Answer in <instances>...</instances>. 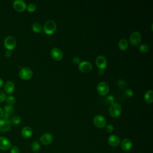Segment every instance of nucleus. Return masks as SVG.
Masks as SVG:
<instances>
[{"label": "nucleus", "mask_w": 153, "mask_h": 153, "mask_svg": "<svg viewBox=\"0 0 153 153\" xmlns=\"http://www.w3.org/2000/svg\"><path fill=\"white\" fill-rule=\"evenodd\" d=\"M56 23L52 20H47L44 25L43 30L44 32L48 35H51L54 33L56 29Z\"/></svg>", "instance_id": "1"}, {"label": "nucleus", "mask_w": 153, "mask_h": 153, "mask_svg": "<svg viewBox=\"0 0 153 153\" xmlns=\"http://www.w3.org/2000/svg\"><path fill=\"white\" fill-rule=\"evenodd\" d=\"M122 111L121 105L118 103H112L109 108V113L112 117H117L120 115Z\"/></svg>", "instance_id": "2"}, {"label": "nucleus", "mask_w": 153, "mask_h": 153, "mask_svg": "<svg viewBox=\"0 0 153 153\" xmlns=\"http://www.w3.org/2000/svg\"><path fill=\"white\" fill-rule=\"evenodd\" d=\"M97 90L99 94L102 96H105L109 92V86L107 82L105 81H101L97 85Z\"/></svg>", "instance_id": "3"}, {"label": "nucleus", "mask_w": 153, "mask_h": 153, "mask_svg": "<svg viewBox=\"0 0 153 153\" xmlns=\"http://www.w3.org/2000/svg\"><path fill=\"white\" fill-rule=\"evenodd\" d=\"M4 46L8 50H11L14 48L16 45V41L13 36H8L4 39Z\"/></svg>", "instance_id": "4"}, {"label": "nucleus", "mask_w": 153, "mask_h": 153, "mask_svg": "<svg viewBox=\"0 0 153 153\" xmlns=\"http://www.w3.org/2000/svg\"><path fill=\"white\" fill-rule=\"evenodd\" d=\"M141 41V35L139 32L135 31L131 33L130 36V42L131 45L137 46Z\"/></svg>", "instance_id": "5"}, {"label": "nucleus", "mask_w": 153, "mask_h": 153, "mask_svg": "<svg viewBox=\"0 0 153 153\" xmlns=\"http://www.w3.org/2000/svg\"><path fill=\"white\" fill-rule=\"evenodd\" d=\"M19 76L23 79H29L33 75L32 71L28 68H22L19 71Z\"/></svg>", "instance_id": "6"}, {"label": "nucleus", "mask_w": 153, "mask_h": 153, "mask_svg": "<svg viewBox=\"0 0 153 153\" xmlns=\"http://www.w3.org/2000/svg\"><path fill=\"white\" fill-rule=\"evenodd\" d=\"M93 123L97 128H103L106 125V120L102 115H97L93 118Z\"/></svg>", "instance_id": "7"}, {"label": "nucleus", "mask_w": 153, "mask_h": 153, "mask_svg": "<svg viewBox=\"0 0 153 153\" xmlns=\"http://www.w3.org/2000/svg\"><path fill=\"white\" fill-rule=\"evenodd\" d=\"M92 65L88 61H82L79 63V69L82 72H89L92 69Z\"/></svg>", "instance_id": "8"}, {"label": "nucleus", "mask_w": 153, "mask_h": 153, "mask_svg": "<svg viewBox=\"0 0 153 153\" xmlns=\"http://www.w3.org/2000/svg\"><path fill=\"white\" fill-rule=\"evenodd\" d=\"M96 63L100 69H105L107 66V60L105 56L99 55L96 57Z\"/></svg>", "instance_id": "9"}, {"label": "nucleus", "mask_w": 153, "mask_h": 153, "mask_svg": "<svg viewBox=\"0 0 153 153\" xmlns=\"http://www.w3.org/2000/svg\"><path fill=\"white\" fill-rule=\"evenodd\" d=\"M11 144L10 140L4 137H0V149L2 151H7L11 148Z\"/></svg>", "instance_id": "10"}, {"label": "nucleus", "mask_w": 153, "mask_h": 153, "mask_svg": "<svg viewBox=\"0 0 153 153\" xmlns=\"http://www.w3.org/2000/svg\"><path fill=\"white\" fill-rule=\"evenodd\" d=\"M51 56L56 60H60L63 58V54L60 49L57 47H54L51 50Z\"/></svg>", "instance_id": "11"}, {"label": "nucleus", "mask_w": 153, "mask_h": 153, "mask_svg": "<svg viewBox=\"0 0 153 153\" xmlns=\"http://www.w3.org/2000/svg\"><path fill=\"white\" fill-rule=\"evenodd\" d=\"M14 9L19 12H22L26 8V4L23 0H15L13 2Z\"/></svg>", "instance_id": "12"}, {"label": "nucleus", "mask_w": 153, "mask_h": 153, "mask_svg": "<svg viewBox=\"0 0 153 153\" xmlns=\"http://www.w3.org/2000/svg\"><path fill=\"white\" fill-rule=\"evenodd\" d=\"M53 140V136L50 133H45L43 134L40 137V142L42 144L47 145L51 143Z\"/></svg>", "instance_id": "13"}, {"label": "nucleus", "mask_w": 153, "mask_h": 153, "mask_svg": "<svg viewBox=\"0 0 153 153\" xmlns=\"http://www.w3.org/2000/svg\"><path fill=\"white\" fill-rule=\"evenodd\" d=\"M108 142L111 146L113 147H117L120 143V139L118 136L115 134H112L108 137Z\"/></svg>", "instance_id": "14"}, {"label": "nucleus", "mask_w": 153, "mask_h": 153, "mask_svg": "<svg viewBox=\"0 0 153 153\" xmlns=\"http://www.w3.org/2000/svg\"><path fill=\"white\" fill-rule=\"evenodd\" d=\"M11 121L4 119L0 120V131L1 132H6L8 131L11 127Z\"/></svg>", "instance_id": "15"}, {"label": "nucleus", "mask_w": 153, "mask_h": 153, "mask_svg": "<svg viewBox=\"0 0 153 153\" xmlns=\"http://www.w3.org/2000/svg\"><path fill=\"white\" fill-rule=\"evenodd\" d=\"M121 147L124 151H128L132 147V142L129 139H124L121 142Z\"/></svg>", "instance_id": "16"}, {"label": "nucleus", "mask_w": 153, "mask_h": 153, "mask_svg": "<svg viewBox=\"0 0 153 153\" xmlns=\"http://www.w3.org/2000/svg\"><path fill=\"white\" fill-rule=\"evenodd\" d=\"M14 89H15V85L12 81H9L5 82L4 85V90L7 93L11 94L13 93Z\"/></svg>", "instance_id": "17"}, {"label": "nucleus", "mask_w": 153, "mask_h": 153, "mask_svg": "<svg viewBox=\"0 0 153 153\" xmlns=\"http://www.w3.org/2000/svg\"><path fill=\"white\" fill-rule=\"evenodd\" d=\"M32 133H33L32 129L29 126L24 127L22 130V135L25 138L30 137L32 136Z\"/></svg>", "instance_id": "18"}, {"label": "nucleus", "mask_w": 153, "mask_h": 153, "mask_svg": "<svg viewBox=\"0 0 153 153\" xmlns=\"http://www.w3.org/2000/svg\"><path fill=\"white\" fill-rule=\"evenodd\" d=\"M144 99L145 101L148 103H151L153 101V91L152 90H147L144 95Z\"/></svg>", "instance_id": "19"}, {"label": "nucleus", "mask_w": 153, "mask_h": 153, "mask_svg": "<svg viewBox=\"0 0 153 153\" xmlns=\"http://www.w3.org/2000/svg\"><path fill=\"white\" fill-rule=\"evenodd\" d=\"M128 41L126 39H121L118 42V47L121 50H125L128 47Z\"/></svg>", "instance_id": "20"}, {"label": "nucleus", "mask_w": 153, "mask_h": 153, "mask_svg": "<svg viewBox=\"0 0 153 153\" xmlns=\"http://www.w3.org/2000/svg\"><path fill=\"white\" fill-rule=\"evenodd\" d=\"M4 111L5 114H7L11 117L14 112V108L12 105H5L4 108Z\"/></svg>", "instance_id": "21"}, {"label": "nucleus", "mask_w": 153, "mask_h": 153, "mask_svg": "<svg viewBox=\"0 0 153 153\" xmlns=\"http://www.w3.org/2000/svg\"><path fill=\"white\" fill-rule=\"evenodd\" d=\"M32 30L35 32H37V33H40L43 30V27L42 26V25L39 23H34L32 26Z\"/></svg>", "instance_id": "22"}, {"label": "nucleus", "mask_w": 153, "mask_h": 153, "mask_svg": "<svg viewBox=\"0 0 153 153\" xmlns=\"http://www.w3.org/2000/svg\"><path fill=\"white\" fill-rule=\"evenodd\" d=\"M40 145L37 141L33 142L31 145V149L32 151L34 152H37L40 150Z\"/></svg>", "instance_id": "23"}, {"label": "nucleus", "mask_w": 153, "mask_h": 153, "mask_svg": "<svg viewBox=\"0 0 153 153\" xmlns=\"http://www.w3.org/2000/svg\"><path fill=\"white\" fill-rule=\"evenodd\" d=\"M21 122V118L18 115H14L12 117L11 123H12L14 125H18Z\"/></svg>", "instance_id": "24"}, {"label": "nucleus", "mask_w": 153, "mask_h": 153, "mask_svg": "<svg viewBox=\"0 0 153 153\" xmlns=\"http://www.w3.org/2000/svg\"><path fill=\"white\" fill-rule=\"evenodd\" d=\"M5 100L7 102V103L10 105H12L13 104H14L16 102V99L14 97L12 96H9L6 97L5 98Z\"/></svg>", "instance_id": "25"}, {"label": "nucleus", "mask_w": 153, "mask_h": 153, "mask_svg": "<svg viewBox=\"0 0 153 153\" xmlns=\"http://www.w3.org/2000/svg\"><path fill=\"white\" fill-rule=\"evenodd\" d=\"M139 50L142 52V53H146L149 50V46L147 45V44H141L140 45H139Z\"/></svg>", "instance_id": "26"}, {"label": "nucleus", "mask_w": 153, "mask_h": 153, "mask_svg": "<svg viewBox=\"0 0 153 153\" xmlns=\"http://www.w3.org/2000/svg\"><path fill=\"white\" fill-rule=\"evenodd\" d=\"M26 8L27 10L29 12H33L35 11L36 10V6L34 4H29L27 6H26Z\"/></svg>", "instance_id": "27"}, {"label": "nucleus", "mask_w": 153, "mask_h": 153, "mask_svg": "<svg viewBox=\"0 0 153 153\" xmlns=\"http://www.w3.org/2000/svg\"><path fill=\"white\" fill-rule=\"evenodd\" d=\"M105 130L108 132V133H111L114 130V127L111 124H108L105 126Z\"/></svg>", "instance_id": "28"}, {"label": "nucleus", "mask_w": 153, "mask_h": 153, "mask_svg": "<svg viewBox=\"0 0 153 153\" xmlns=\"http://www.w3.org/2000/svg\"><path fill=\"white\" fill-rule=\"evenodd\" d=\"M10 153H19V149L16 146H13L10 149Z\"/></svg>", "instance_id": "29"}, {"label": "nucleus", "mask_w": 153, "mask_h": 153, "mask_svg": "<svg viewBox=\"0 0 153 153\" xmlns=\"http://www.w3.org/2000/svg\"><path fill=\"white\" fill-rule=\"evenodd\" d=\"M6 98V96L5 93L0 90V102H3Z\"/></svg>", "instance_id": "30"}, {"label": "nucleus", "mask_w": 153, "mask_h": 153, "mask_svg": "<svg viewBox=\"0 0 153 153\" xmlns=\"http://www.w3.org/2000/svg\"><path fill=\"white\" fill-rule=\"evenodd\" d=\"M114 97H113L112 95H110V96H108V97H106V102H107L108 103H111V105L112 103H114Z\"/></svg>", "instance_id": "31"}, {"label": "nucleus", "mask_w": 153, "mask_h": 153, "mask_svg": "<svg viewBox=\"0 0 153 153\" xmlns=\"http://www.w3.org/2000/svg\"><path fill=\"white\" fill-rule=\"evenodd\" d=\"M72 61L75 64H79L80 63V59L77 56H75L73 57L72 59Z\"/></svg>", "instance_id": "32"}, {"label": "nucleus", "mask_w": 153, "mask_h": 153, "mask_svg": "<svg viewBox=\"0 0 153 153\" xmlns=\"http://www.w3.org/2000/svg\"><path fill=\"white\" fill-rule=\"evenodd\" d=\"M118 85H120V87H124L126 86V81L123 79H121L118 81Z\"/></svg>", "instance_id": "33"}, {"label": "nucleus", "mask_w": 153, "mask_h": 153, "mask_svg": "<svg viewBox=\"0 0 153 153\" xmlns=\"http://www.w3.org/2000/svg\"><path fill=\"white\" fill-rule=\"evenodd\" d=\"M126 94L129 97H131L132 96L133 93V91L131 90V89H127L126 91Z\"/></svg>", "instance_id": "34"}, {"label": "nucleus", "mask_w": 153, "mask_h": 153, "mask_svg": "<svg viewBox=\"0 0 153 153\" xmlns=\"http://www.w3.org/2000/svg\"><path fill=\"white\" fill-rule=\"evenodd\" d=\"M5 56H6L7 57L9 58V57H10L11 56L12 54H11V52L10 51V50H7V51H5Z\"/></svg>", "instance_id": "35"}, {"label": "nucleus", "mask_w": 153, "mask_h": 153, "mask_svg": "<svg viewBox=\"0 0 153 153\" xmlns=\"http://www.w3.org/2000/svg\"><path fill=\"white\" fill-rule=\"evenodd\" d=\"M3 115H4V111L2 110V108H0V118L3 117Z\"/></svg>", "instance_id": "36"}, {"label": "nucleus", "mask_w": 153, "mask_h": 153, "mask_svg": "<svg viewBox=\"0 0 153 153\" xmlns=\"http://www.w3.org/2000/svg\"><path fill=\"white\" fill-rule=\"evenodd\" d=\"M3 84H4L3 80L1 78H0V88L3 85Z\"/></svg>", "instance_id": "37"}, {"label": "nucleus", "mask_w": 153, "mask_h": 153, "mask_svg": "<svg viewBox=\"0 0 153 153\" xmlns=\"http://www.w3.org/2000/svg\"><path fill=\"white\" fill-rule=\"evenodd\" d=\"M103 74V69H99V74L100 75H102Z\"/></svg>", "instance_id": "38"}]
</instances>
